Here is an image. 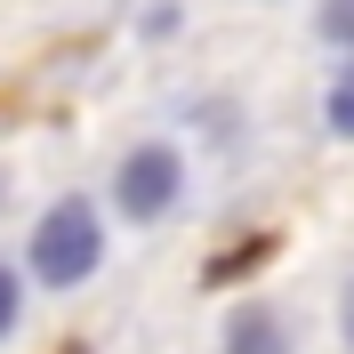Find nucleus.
<instances>
[{
    "instance_id": "nucleus-1",
    "label": "nucleus",
    "mask_w": 354,
    "mask_h": 354,
    "mask_svg": "<svg viewBox=\"0 0 354 354\" xmlns=\"http://www.w3.org/2000/svg\"><path fill=\"white\" fill-rule=\"evenodd\" d=\"M97 258H105V225H97V209H88L81 194H65L41 225H32V274H41L48 290L88 282V274H97Z\"/></svg>"
},
{
    "instance_id": "nucleus-2",
    "label": "nucleus",
    "mask_w": 354,
    "mask_h": 354,
    "mask_svg": "<svg viewBox=\"0 0 354 354\" xmlns=\"http://www.w3.org/2000/svg\"><path fill=\"white\" fill-rule=\"evenodd\" d=\"M177 194H185V161L169 153V145H129L121 153V169H113V209L121 218H161V209H177Z\"/></svg>"
},
{
    "instance_id": "nucleus-3",
    "label": "nucleus",
    "mask_w": 354,
    "mask_h": 354,
    "mask_svg": "<svg viewBox=\"0 0 354 354\" xmlns=\"http://www.w3.org/2000/svg\"><path fill=\"white\" fill-rule=\"evenodd\" d=\"M225 354H290V338H282V322L266 306H242L225 322Z\"/></svg>"
},
{
    "instance_id": "nucleus-4",
    "label": "nucleus",
    "mask_w": 354,
    "mask_h": 354,
    "mask_svg": "<svg viewBox=\"0 0 354 354\" xmlns=\"http://www.w3.org/2000/svg\"><path fill=\"white\" fill-rule=\"evenodd\" d=\"M330 129H338V137H354V65L330 81Z\"/></svg>"
},
{
    "instance_id": "nucleus-5",
    "label": "nucleus",
    "mask_w": 354,
    "mask_h": 354,
    "mask_svg": "<svg viewBox=\"0 0 354 354\" xmlns=\"http://www.w3.org/2000/svg\"><path fill=\"white\" fill-rule=\"evenodd\" d=\"M17 314H24V282L8 274V266H0V338L17 330Z\"/></svg>"
},
{
    "instance_id": "nucleus-6",
    "label": "nucleus",
    "mask_w": 354,
    "mask_h": 354,
    "mask_svg": "<svg viewBox=\"0 0 354 354\" xmlns=\"http://www.w3.org/2000/svg\"><path fill=\"white\" fill-rule=\"evenodd\" d=\"M322 32L354 48V0H322Z\"/></svg>"
},
{
    "instance_id": "nucleus-7",
    "label": "nucleus",
    "mask_w": 354,
    "mask_h": 354,
    "mask_svg": "<svg viewBox=\"0 0 354 354\" xmlns=\"http://www.w3.org/2000/svg\"><path fill=\"white\" fill-rule=\"evenodd\" d=\"M338 330H346V346H354V282H346V298H338Z\"/></svg>"
}]
</instances>
